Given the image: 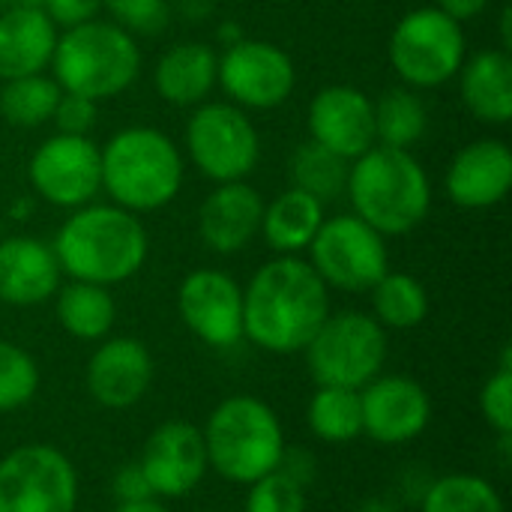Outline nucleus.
Segmentation results:
<instances>
[{"instance_id":"16","label":"nucleus","mask_w":512,"mask_h":512,"mask_svg":"<svg viewBox=\"0 0 512 512\" xmlns=\"http://www.w3.org/2000/svg\"><path fill=\"white\" fill-rule=\"evenodd\" d=\"M156 498H186L207 477V450L198 426L168 420L150 432L138 459Z\"/></svg>"},{"instance_id":"31","label":"nucleus","mask_w":512,"mask_h":512,"mask_svg":"<svg viewBox=\"0 0 512 512\" xmlns=\"http://www.w3.org/2000/svg\"><path fill=\"white\" fill-rule=\"evenodd\" d=\"M60 87L54 78L48 75H24V78H12L3 81L0 90V117L12 126L21 129H33L42 126L45 120H51L54 105L60 99Z\"/></svg>"},{"instance_id":"37","label":"nucleus","mask_w":512,"mask_h":512,"mask_svg":"<svg viewBox=\"0 0 512 512\" xmlns=\"http://www.w3.org/2000/svg\"><path fill=\"white\" fill-rule=\"evenodd\" d=\"M51 120L63 135H87L96 123V102L78 93H60Z\"/></svg>"},{"instance_id":"25","label":"nucleus","mask_w":512,"mask_h":512,"mask_svg":"<svg viewBox=\"0 0 512 512\" xmlns=\"http://www.w3.org/2000/svg\"><path fill=\"white\" fill-rule=\"evenodd\" d=\"M324 222V204L300 189H285L261 213V234L267 246L279 255H297L309 249L312 237Z\"/></svg>"},{"instance_id":"7","label":"nucleus","mask_w":512,"mask_h":512,"mask_svg":"<svg viewBox=\"0 0 512 512\" xmlns=\"http://www.w3.org/2000/svg\"><path fill=\"white\" fill-rule=\"evenodd\" d=\"M303 354L315 387L363 390L387 363V330L366 312L327 315Z\"/></svg>"},{"instance_id":"19","label":"nucleus","mask_w":512,"mask_h":512,"mask_svg":"<svg viewBox=\"0 0 512 512\" xmlns=\"http://www.w3.org/2000/svg\"><path fill=\"white\" fill-rule=\"evenodd\" d=\"M512 186V150L498 138L465 144L447 168V195L465 210H486L507 198Z\"/></svg>"},{"instance_id":"42","label":"nucleus","mask_w":512,"mask_h":512,"mask_svg":"<svg viewBox=\"0 0 512 512\" xmlns=\"http://www.w3.org/2000/svg\"><path fill=\"white\" fill-rule=\"evenodd\" d=\"M354 512H399L390 501H384V498H372V501H363L360 507Z\"/></svg>"},{"instance_id":"28","label":"nucleus","mask_w":512,"mask_h":512,"mask_svg":"<svg viewBox=\"0 0 512 512\" xmlns=\"http://www.w3.org/2000/svg\"><path fill=\"white\" fill-rule=\"evenodd\" d=\"M375 108V144L381 147H396V150H411L429 126V111L423 99L414 90L393 87L384 90Z\"/></svg>"},{"instance_id":"43","label":"nucleus","mask_w":512,"mask_h":512,"mask_svg":"<svg viewBox=\"0 0 512 512\" xmlns=\"http://www.w3.org/2000/svg\"><path fill=\"white\" fill-rule=\"evenodd\" d=\"M0 6L3 9H33V6L42 9V0H0Z\"/></svg>"},{"instance_id":"36","label":"nucleus","mask_w":512,"mask_h":512,"mask_svg":"<svg viewBox=\"0 0 512 512\" xmlns=\"http://www.w3.org/2000/svg\"><path fill=\"white\" fill-rule=\"evenodd\" d=\"M102 6L111 12L120 30L141 33V36L162 33L171 18V9L165 0H102Z\"/></svg>"},{"instance_id":"24","label":"nucleus","mask_w":512,"mask_h":512,"mask_svg":"<svg viewBox=\"0 0 512 512\" xmlns=\"http://www.w3.org/2000/svg\"><path fill=\"white\" fill-rule=\"evenodd\" d=\"M216 51L204 42H177L156 63V90L168 105H201L216 84Z\"/></svg>"},{"instance_id":"32","label":"nucleus","mask_w":512,"mask_h":512,"mask_svg":"<svg viewBox=\"0 0 512 512\" xmlns=\"http://www.w3.org/2000/svg\"><path fill=\"white\" fill-rule=\"evenodd\" d=\"M423 512H507L501 492L474 474H447L426 486Z\"/></svg>"},{"instance_id":"41","label":"nucleus","mask_w":512,"mask_h":512,"mask_svg":"<svg viewBox=\"0 0 512 512\" xmlns=\"http://www.w3.org/2000/svg\"><path fill=\"white\" fill-rule=\"evenodd\" d=\"M114 512H171L159 498H144V501H129V504H117Z\"/></svg>"},{"instance_id":"17","label":"nucleus","mask_w":512,"mask_h":512,"mask_svg":"<svg viewBox=\"0 0 512 512\" xmlns=\"http://www.w3.org/2000/svg\"><path fill=\"white\" fill-rule=\"evenodd\" d=\"M309 135L315 144L342 159H357L375 147V108L372 99L348 84H333L309 102Z\"/></svg>"},{"instance_id":"20","label":"nucleus","mask_w":512,"mask_h":512,"mask_svg":"<svg viewBox=\"0 0 512 512\" xmlns=\"http://www.w3.org/2000/svg\"><path fill=\"white\" fill-rule=\"evenodd\" d=\"M261 213L264 201L249 183H219L198 210V234L207 249L219 255H234L246 249L258 234Z\"/></svg>"},{"instance_id":"34","label":"nucleus","mask_w":512,"mask_h":512,"mask_svg":"<svg viewBox=\"0 0 512 512\" xmlns=\"http://www.w3.org/2000/svg\"><path fill=\"white\" fill-rule=\"evenodd\" d=\"M246 489V512H306V486H300L279 468L249 483Z\"/></svg>"},{"instance_id":"12","label":"nucleus","mask_w":512,"mask_h":512,"mask_svg":"<svg viewBox=\"0 0 512 512\" xmlns=\"http://www.w3.org/2000/svg\"><path fill=\"white\" fill-rule=\"evenodd\" d=\"M216 81L243 108H279L297 84L288 51L264 39H237L216 63Z\"/></svg>"},{"instance_id":"5","label":"nucleus","mask_w":512,"mask_h":512,"mask_svg":"<svg viewBox=\"0 0 512 512\" xmlns=\"http://www.w3.org/2000/svg\"><path fill=\"white\" fill-rule=\"evenodd\" d=\"M102 153V189L129 213H153L171 204L183 186L177 144L150 126H129L108 138Z\"/></svg>"},{"instance_id":"29","label":"nucleus","mask_w":512,"mask_h":512,"mask_svg":"<svg viewBox=\"0 0 512 512\" xmlns=\"http://www.w3.org/2000/svg\"><path fill=\"white\" fill-rule=\"evenodd\" d=\"M372 309L384 330H414L429 315V294L414 276L387 270L372 285Z\"/></svg>"},{"instance_id":"40","label":"nucleus","mask_w":512,"mask_h":512,"mask_svg":"<svg viewBox=\"0 0 512 512\" xmlns=\"http://www.w3.org/2000/svg\"><path fill=\"white\" fill-rule=\"evenodd\" d=\"M486 6H489V0H438V9L447 12L450 18H456L459 24L474 18V15H480Z\"/></svg>"},{"instance_id":"4","label":"nucleus","mask_w":512,"mask_h":512,"mask_svg":"<svg viewBox=\"0 0 512 512\" xmlns=\"http://www.w3.org/2000/svg\"><path fill=\"white\" fill-rule=\"evenodd\" d=\"M201 435L207 465L237 486L273 474L288 450L276 411L264 399L246 393L222 399L210 411Z\"/></svg>"},{"instance_id":"11","label":"nucleus","mask_w":512,"mask_h":512,"mask_svg":"<svg viewBox=\"0 0 512 512\" xmlns=\"http://www.w3.org/2000/svg\"><path fill=\"white\" fill-rule=\"evenodd\" d=\"M186 147L195 168L216 180L234 183L255 171L261 141L252 120L228 102H204L186 123Z\"/></svg>"},{"instance_id":"3","label":"nucleus","mask_w":512,"mask_h":512,"mask_svg":"<svg viewBox=\"0 0 512 512\" xmlns=\"http://www.w3.org/2000/svg\"><path fill=\"white\" fill-rule=\"evenodd\" d=\"M345 192L354 216L372 225L381 237L414 231L432 207V183L417 156L381 144L354 159Z\"/></svg>"},{"instance_id":"15","label":"nucleus","mask_w":512,"mask_h":512,"mask_svg":"<svg viewBox=\"0 0 512 512\" xmlns=\"http://www.w3.org/2000/svg\"><path fill=\"white\" fill-rule=\"evenodd\" d=\"M363 435L381 447L417 441L432 420V399L423 384L405 375H378L360 390Z\"/></svg>"},{"instance_id":"2","label":"nucleus","mask_w":512,"mask_h":512,"mask_svg":"<svg viewBox=\"0 0 512 512\" xmlns=\"http://www.w3.org/2000/svg\"><path fill=\"white\" fill-rule=\"evenodd\" d=\"M60 273L90 285H120L147 261V231L135 213L117 204L75 207L54 237Z\"/></svg>"},{"instance_id":"1","label":"nucleus","mask_w":512,"mask_h":512,"mask_svg":"<svg viewBox=\"0 0 512 512\" xmlns=\"http://www.w3.org/2000/svg\"><path fill=\"white\" fill-rule=\"evenodd\" d=\"M330 315V294L309 261L279 255L243 291V339L270 354H297Z\"/></svg>"},{"instance_id":"18","label":"nucleus","mask_w":512,"mask_h":512,"mask_svg":"<svg viewBox=\"0 0 512 512\" xmlns=\"http://www.w3.org/2000/svg\"><path fill=\"white\" fill-rule=\"evenodd\" d=\"M153 384V357L141 339H102L87 363V393L96 405L126 411L138 405Z\"/></svg>"},{"instance_id":"22","label":"nucleus","mask_w":512,"mask_h":512,"mask_svg":"<svg viewBox=\"0 0 512 512\" xmlns=\"http://www.w3.org/2000/svg\"><path fill=\"white\" fill-rule=\"evenodd\" d=\"M57 45V24L39 9L0 12V81L39 75L51 66Z\"/></svg>"},{"instance_id":"14","label":"nucleus","mask_w":512,"mask_h":512,"mask_svg":"<svg viewBox=\"0 0 512 512\" xmlns=\"http://www.w3.org/2000/svg\"><path fill=\"white\" fill-rule=\"evenodd\" d=\"M177 312L192 336L210 348L243 342V288L222 270H192L177 291Z\"/></svg>"},{"instance_id":"35","label":"nucleus","mask_w":512,"mask_h":512,"mask_svg":"<svg viewBox=\"0 0 512 512\" xmlns=\"http://www.w3.org/2000/svg\"><path fill=\"white\" fill-rule=\"evenodd\" d=\"M512 348H504V360L495 375L480 390V414L498 432V438L512 435Z\"/></svg>"},{"instance_id":"33","label":"nucleus","mask_w":512,"mask_h":512,"mask_svg":"<svg viewBox=\"0 0 512 512\" xmlns=\"http://www.w3.org/2000/svg\"><path fill=\"white\" fill-rule=\"evenodd\" d=\"M36 390H39L36 360L21 345L0 339V414L30 405Z\"/></svg>"},{"instance_id":"8","label":"nucleus","mask_w":512,"mask_h":512,"mask_svg":"<svg viewBox=\"0 0 512 512\" xmlns=\"http://www.w3.org/2000/svg\"><path fill=\"white\" fill-rule=\"evenodd\" d=\"M390 63L411 87H438L465 63V30L438 6L408 12L390 36Z\"/></svg>"},{"instance_id":"10","label":"nucleus","mask_w":512,"mask_h":512,"mask_svg":"<svg viewBox=\"0 0 512 512\" xmlns=\"http://www.w3.org/2000/svg\"><path fill=\"white\" fill-rule=\"evenodd\" d=\"M78 471L57 447L24 444L0 459V512H75Z\"/></svg>"},{"instance_id":"27","label":"nucleus","mask_w":512,"mask_h":512,"mask_svg":"<svg viewBox=\"0 0 512 512\" xmlns=\"http://www.w3.org/2000/svg\"><path fill=\"white\" fill-rule=\"evenodd\" d=\"M309 432L324 444H351L363 435L360 390L345 387H315L306 408Z\"/></svg>"},{"instance_id":"26","label":"nucleus","mask_w":512,"mask_h":512,"mask_svg":"<svg viewBox=\"0 0 512 512\" xmlns=\"http://www.w3.org/2000/svg\"><path fill=\"white\" fill-rule=\"evenodd\" d=\"M117 318L114 297L102 285L69 282L57 294V321L60 327L81 342H102Z\"/></svg>"},{"instance_id":"38","label":"nucleus","mask_w":512,"mask_h":512,"mask_svg":"<svg viewBox=\"0 0 512 512\" xmlns=\"http://www.w3.org/2000/svg\"><path fill=\"white\" fill-rule=\"evenodd\" d=\"M102 9V0H42V12L57 27H75L84 21H93Z\"/></svg>"},{"instance_id":"39","label":"nucleus","mask_w":512,"mask_h":512,"mask_svg":"<svg viewBox=\"0 0 512 512\" xmlns=\"http://www.w3.org/2000/svg\"><path fill=\"white\" fill-rule=\"evenodd\" d=\"M111 489H114V498H117V504H129V501L156 498L138 462H129V465H123V468L114 474V486H111Z\"/></svg>"},{"instance_id":"30","label":"nucleus","mask_w":512,"mask_h":512,"mask_svg":"<svg viewBox=\"0 0 512 512\" xmlns=\"http://www.w3.org/2000/svg\"><path fill=\"white\" fill-rule=\"evenodd\" d=\"M288 177L291 186L300 192H309L321 204L339 198L348 183V159L336 156L333 150L315 144L312 138L303 141L291 159H288Z\"/></svg>"},{"instance_id":"23","label":"nucleus","mask_w":512,"mask_h":512,"mask_svg":"<svg viewBox=\"0 0 512 512\" xmlns=\"http://www.w3.org/2000/svg\"><path fill=\"white\" fill-rule=\"evenodd\" d=\"M462 75V102L465 108L483 120L504 126L512 117V60L510 51L492 48L474 54L459 69Z\"/></svg>"},{"instance_id":"21","label":"nucleus","mask_w":512,"mask_h":512,"mask_svg":"<svg viewBox=\"0 0 512 512\" xmlns=\"http://www.w3.org/2000/svg\"><path fill=\"white\" fill-rule=\"evenodd\" d=\"M60 288L54 249L33 237L0 240V303L39 306Z\"/></svg>"},{"instance_id":"13","label":"nucleus","mask_w":512,"mask_h":512,"mask_svg":"<svg viewBox=\"0 0 512 512\" xmlns=\"http://www.w3.org/2000/svg\"><path fill=\"white\" fill-rule=\"evenodd\" d=\"M33 189L54 207H84L102 189V153L87 135H51L30 159Z\"/></svg>"},{"instance_id":"6","label":"nucleus","mask_w":512,"mask_h":512,"mask_svg":"<svg viewBox=\"0 0 512 512\" xmlns=\"http://www.w3.org/2000/svg\"><path fill=\"white\" fill-rule=\"evenodd\" d=\"M54 81L63 93L93 102L120 96L141 72V51L132 33L105 21H84L57 36L51 54Z\"/></svg>"},{"instance_id":"9","label":"nucleus","mask_w":512,"mask_h":512,"mask_svg":"<svg viewBox=\"0 0 512 512\" xmlns=\"http://www.w3.org/2000/svg\"><path fill=\"white\" fill-rule=\"evenodd\" d=\"M309 264L327 288L363 294L390 270V255L384 237L351 213L321 222L309 243Z\"/></svg>"}]
</instances>
